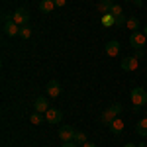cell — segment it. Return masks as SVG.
<instances>
[{
    "label": "cell",
    "instance_id": "2",
    "mask_svg": "<svg viewBox=\"0 0 147 147\" xmlns=\"http://www.w3.org/2000/svg\"><path fill=\"white\" fill-rule=\"evenodd\" d=\"M131 102H134V108H139V106H143V104H147V90H143L141 86H136L134 90H131Z\"/></svg>",
    "mask_w": 147,
    "mask_h": 147
},
{
    "label": "cell",
    "instance_id": "7",
    "mask_svg": "<svg viewBox=\"0 0 147 147\" xmlns=\"http://www.w3.org/2000/svg\"><path fill=\"white\" fill-rule=\"evenodd\" d=\"M34 108H35V112H39V114H45L47 110H49V102H47L45 96H37L34 102Z\"/></svg>",
    "mask_w": 147,
    "mask_h": 147
},
{
    "label": "cell",
    "instance_id": "6",
    "mask_svg": "<svg viewBox=\"0 0 147 147\" xmlns=\"http://www.w3.org/2000/svg\"><path fill=\"white\" fill-rule=\"evenodd\" d=\"M145 41H147L145 34H141V32H131L129 43H131V47H134V49H141V47L145 45Z\"/></svg>",
    "mask_w": 147,
    "mask_h": 147
},
{
    "label": "cell",
    "instance_id": "14",
    "mask_svg": "<svg viewBox=\"0 0 147 147\" xmlns=\"http://www.w3.org/2000/svg\"><path fill=\"white\" fill-rule=\"evenodd\" d=\"M136 129H137V134H139L141 137H147V118H143V120L137 122Z\"/></svg>",
    "mask_w": 147,
    "mask_h": 147
},
{
    "label": "cell",
    "instance_id": "18",
    "mask_svg": "<svg viewBox=\"0 0 147 147\" xmlns=\"http://www.w3.org/2000/svg\"><path fill=\"white\" fill-rule=\"evenodd\" d=\"M20 37H22V39H30V37H32V30H30L28 26H22V28H20Z\"/></svg>",
    "mask_w": 147,
    "mask_h": 147
},
{
    "label": "cell",
    "instance_id": "26",
    "mask_svg": "<svg viewBox=\"0 0 147 147\" xmlns=\"http://www.w3.org/2000/svg\"><path fill=\"white\" fill-rule=\"evenodd\" d=\"M63 147H77L75 141H69V143H63Z\"/></svg>",
    "mask_w": 147,
    "mask_h": 147
},
{
    "label": "cell",
    "instance_id": "11",
    "mask_svg": "<svg viewBox=\"0 0 147 147\" xmlns=\"http://www.w3.org/2000/svg\"><path fill=\"white\" fill-rule=\"evenodd\" d=\"M106 55H110V57H118L120 55V43H118L116 39H112V41L106 43Z\"/></svg>",
    "mask_w": 147,
    "mask_h": 147
},
{
    "label": "cell",
    "instance_id": "23",
    "mask_svg": "<svg viewBox=\"0 0 147 147\" xmlns=\"http://www.w3.org/2000/svg\"><path fill=\"white\" fill-rule=\"evenodd\" d=\"M136 59H141V57H143V49H136Z\"/></svg>",
    "mask_w": 147,
    "mask_h": 147
},
{
    "label": "cell",
    "instance_id": "24",
    "mask_svg": "<svg viewBox=\"0 0 147 147\" xmlns=\"http://www.w3.org/2000/svg\"><path fill=\"white\" fill-rule=\"evenodd\" d=\"M2 22L6 24V22H12V18L8 16V14H2Z\"/></svg>",
    "mask_w": 147,
    "mask_h": 147
},
{
    "label": "cell",
    "instance_id": "27",
    "mask_svg": "<svg viewBox=\"0 0 147 147\" xmlns=\"http://www.w3.org/2000/svg\"><path fill=\"white\" fill-rule=\"evenodd\" d=\"M125 2H134V4H137V6H141V0H125Z\"/></svg>",
    "mask_w": 147,
    "mask_h": 147
},
{
    "label": "cell",
    "instance_id": "15",
    "mask_svg": "<svg viewBox=\"0 0 147 147\" xmlns=\"http://www.w3.org/2000/svg\"><path fill=\"white\" fill-rule=\"evenodd\" d=\"M110 129H112V134H122L124 131V122L120 118H116L112 124H110Z\"/></svg>",
    "mask_w": 147,
    "mask_h": 147
},
{
    "label": "cell",
    "instance_id": "22",
    "mask_svg": "<svg viewBox=\"0 0 147 147\" xmlns=\"http://www.w3.org/2000/svg\"><path fill=\"white\" fill-rule=\"evenodd\" d=\"M110 14H114V16H116V14H122V6L114 4V8H112V12H110Z\"/></svg>",
    "mask_w": 147,
    "mask_h": 147
},
{
    "label": "cell",
    "instance_id": "17",
    "mask_svg": "<svg viewBox=\"0 0 147 147\" xmlns=\"http://www.w3.org/2000/svg\"><path fill=\"white\" fill-rule=\"evenodd\" d=\"M30 122H32L34 125L41 124V122H43V114H39V112H34L32 116H30Z\"/></svg>",
    "mask_w": 147,
    "mask_h": 147
},
{
    "label": "cell",
    "instance_id": "5",
    "mask_svg": "<svg viewBox=\"0 0 147 147\" xmlns=\"http://www.w3.org/2000/svg\"><path fill=\"white\" fill-rule=\"evenodd\" d=\"M63 120V112L59 108H49L45 112V122L47 124H59Z\"/></svg>",
    "mask_w": 147,
    "mask_h": 147
},
{
    "label": "cell",
    "instance_id": "30",
    "mask_svg": "<svg viewBox=\"0 0 147 147\" xmlns=\"http://www.w3.org/2000/svg\"><path fill=\"white\" fill-rule=\"evenodd\" d=\"M143 34H145V37H147V26H145V30H143Z\"/></svg>",
    "mask_w": 147,
    "mask_h": 147
},
{
    "label": "cell",
    "instance_id": "10",
    "mask_svg": "<svg viewBox=\"0 0 147 147\" xmlns=\"http://www.w3.org/2000/svg\"><path fill=\"white\" fill-rule=\"evenodd\" d=\"M137 65H139V61H137L136 57H125V59H122V69L124 71H136Z\"/></svg>",
    "mask_w": 147,
    "mask_h": 147
},
{
    "label": "cell",
    "instance_id": "21",
    "mask_svg": "<svg viewBox=\"0 0 147 147\" xmlns=\"http://www.w3.org/2000/svg\"><path fill=\"white\" fill-rule=\"evenodd\" d=\"M75 143H86V136L82 131H77L75 134Z\"/></svg>",
    "mask_w": 147,
    "mask_h": 147
},
{
    "label": "cell",
    "instance_id": "13",
    "mask_svg": "<svg viewBox=\"0 0 147 147\" xmlns=\"http://www.w3.org/2000/svg\"><path fill=\"white\" fill-rule=\"evenodd\" d=\"M112 8H114V2H112V0H100V2H98V10L104 12V14H110Z\"/></svg>",
    "mask_w": 147,
    "mask_h": 147
},
{
    "label": "cell",
    "instance_id": "3",
    "mask_svg": "<svg viewBox=\"0 0 147 147\" xmlns=\"http://www.w3.org/2000/svg\"><path fill=\"white\" fill-rule=\"evenodd\" d=\"M12 20L18 24V26H28V22H30V12L26 10V8H18V10L12 14Z\"/></svg>",
    "mask_w": 147,
    "mask_h": 147
},
{
    "label": "cell",
    "instance_id": "28",
    "mask_svg": "<svg viewBox=\"0 0 147 147\" xmlns=\"http://www.w3.org/2000/svg\"><path fill=\"white\" fill-rule=\"evenodd\" d=\"M82 147H96V145H94V143H88V141H86V143H82Z\"/></svg>",
    "mask_w": 147,
    "mask_h": 147
},
{
    "label": "cell",
    "instance_id": "25",
    "mask_svg": "<svg viewBox=\"0 0 147 147\" xmlns=\"http://www.w3.org/2000/svg\"><path fill=\"white\" fill-rule=\"evenodd\" d=\"M65 4H67V0H55V6H59V8L65 6Z\"/></svg>",
    "mask_w": 147,
    "mask_h": 147
},
{
    "label": "cell",
    "instance_id": "29",
    "mask_svg": "<svg viewBox=\"0 0 147 147\" xmlns=\"http://www.w3.org/2000/svg\"><path fill=\"white\" fill-rule=\"evenodd\" d=\"M124 147H136V145H134V143H125Z\"/></svg>",
    "mask_w": 147,
    "mask_h": 147
},
{
    "label": "cell",
    "instance_id": "8",
    "mask_svg": "<svg viewBox=\"0 0 147 147\" xmlns=\"http://www.w3.org/2000/svg\"><path fill=\"white\" fill-rule=\"evenodd\" d=\"M20 28H22V26H18L14 20H12V22H6V24H4V34L8 35V37L20 35Z\"/></svg>",
    "mask_w": 147,
    "mask_h": 147
},
{
    "label": "cell",
    "instance_id": "16",
    "mask_svg": "<svg viewBox=\"0 0 147 147\" xmlns=\"http://www.w3.org/2000/svg\"><path fill=\"white\" fill-rule=\"evenodd\" d=\"M125 26L131 30V32H137V28H139V18H136V16H131V18H127V22H125Z\"/></svg>",
    "mask_w": 147,
    "mask_h": 147
},
{
    "label": "cell",
    "instance_id": "9",
    "mask_svg": "<svg viewBox=\"0 0 147 147\" xmlns=\"http://www.w3.org/2000/svg\"><path fill=\"white\" fill-rule=\"evenodd\" d=\"M47 96H53L57 98L59 94H61V84H59V80H49V84H47Z\"/></svg>",
    "mask_w": 147,
    "mask_h": 147
},
{
    "label": "cell",
    "instance_id": "1",
    "mask_svg": "<svg viewBox=\"0 0 147 147\" xmlns=\"http://www.w3.org/2000/svg\"><path fill=\"white\" fill-rule=\"evenodd\" d=\"M122 110H124V106H122V104H112L110 108H106V112L102 114V122H104L106 125H110L114 120L118 118V114L122 112Z\"/></svg>",
    "mask_w": 147,
    "mask_h": 147
},
{
    "label": "cell",
    "instance_id": "4",
    "mask_svg": "<svg viewBox=\"0 0 147 147\" xmlns=\"http://www.w3.org/2000/svg\"><path fill=\"white\" fill-rule=\"evenodd\" d=\"M75 129L71 127V125H61L59 127V139L63 141V143H69V141H75Z\"/></svg>",
    "mask_w": 147,
    "mask_h": 147
},
{
    "label": "cell",
    "instance_id": "12",
    "mask_svg": "<svg viewBox=\"0 0 147 147\" xmlns=\"http://www.w3.org/2000/svg\"><path fill=\"white\" fill-rule=\"evenodd\" d=\"M39 10L43 14H49V12L55 10V0H41L39 2Z\"/></svg>",
    "mask_w": 147,
    "mask_h": 147
},
{
    "label": "cell",
    "instance_id": "19",
    "mask_svg": "<svg viewBox=\"0 0 147 147\" xmlns=\"http://www.w3.org/2000/svg\"><path fill=\"white\" fill-rule=\"evenodd\" d=\"M102 24H104V26H114V16L112 14H104V16H102Z\"/></svg>",
    "mask_w": 147,
    "mask_h": 147
},
{
    "label": "cell",
    "instance_id": "20",
    "mask_svg": "<svg viewBox=\"0 0 147 147\" xmlns=\"http://www.w3.org/2000/svg\"><path fill=\"white\" fill-rule=\"evenodd\" d=\"M112 16H114V14H112ZM114 22H116V26H122V24H125L127 20H125L124 14H116V16H114Z\"/></svg>",
    "mask_w": 147,
    "mask_h": 147
},
{
    "label": "cell",
    "instance_id": "31",
    "mask_svg": "<svg viewBox=\"0 0 147 147\" xmlns=\"http://www.w3.org/2000/svg\"><path fill=\"white\" fill-rule=\"evenodd\" d=\"M145 55H147V51H145Z\"/></svg>",
    "mask_w": 147,
    "mask_h": 147
}]
</instances>
